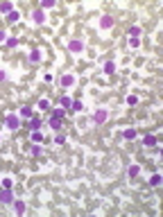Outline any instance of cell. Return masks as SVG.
<instances>
[{
    "label": "cell",
    "mask_w": 163,
    "mask_h": 217,
    "mask_svg": "<svg viewBox=\"0 0 163 217\" xmlns=\"http://www.w3.org/2000/svg\"><path fill=\"white\" fill-rule=\"evenodd\" d=\"M43 140V134L41 131H32V143H41Z\"/></svg>",
    "instance_id": "cell-19"
},
{
    "label": "cell",
    "mask_w": 163,
    "mask_h": 217,
    "mask_svg": "<svg viewBox=\"0 0 163 217\" xmlns=\"http://www.w3.org/2000/svg\"><path fill=\"white\" fill-rule=\"evenodd\" d=\"M5 125H7L9 129H18V127H21V120H18V116L9 113V116H7V120H5Z\"/></svg>",
    "instance_id": "cell-3"
},
{
    "label": "cell",
    "mask_w": 163,
    "mask_h": 217,
    "mask_svg": "<svg viewBox=\"0 0 163 217\" xmlns=\"http://www.w3.org/2000/svg\"><path fill=\"white\" fill-rule=\"evenodd\" d=\"M41 7H43V9H52V7H54V0H43Z\"/></svg>",
    "instance_id": "cell-26"
},
{
    "label": "cell",
    "mask_w": 163,
    "mask_h": 217,
    "mask_svg": "<svg viewBox=\"0 0 163 217\" xmlns=\"http://www.w3.org/2000/svg\"><path fill=\"white\" fill-rule=\"evenodd\" d=\"M30 127H32V131H39V127H41V120L32 116V118H30Z\"/></svg>",
    "instance_id": "cell-10"
},
{
    "label": "cell",
    "mask_w": 163,
    "mask_h": 217,
    "mask_svg": "<svg viewBox=\"0 0 163 217\" xmlns=\"http://www.w3.org/2000/svg\"><path fill=\"white\" fill-rule=\"evenodd\" d=\"M154 145H156V136L147 134V136H145V147H154Z\"/></svg>",
    "instance_id": "cell-12"
},
{
    "label": "cell",
    "mask_w": 163,
    "mask_h": 217,
    "mask_svg": "<svg viewBox=\"0 0 163 217\" xmlns=\"http://www.w3.org/2000/svg\"><path fill=\"white\" fill-rule=\"evenodd\" d=\"M129 34L134 36V39H138V34H140V27H138V25H134L131 30H129Z\"/></svg>",
    "instance_id": "cell-23"
},
{
    "label": "cell",
    "mask_w": 163,
    "mask_h": 217,
    "mask_svg": "<svg viewBox=\"0 0 163 217\" xmlns=\"http://www.w3.org/2000/svg\"><path fill=\"white\" fill-rule=\"evenodd\" d=\"M32 154H34V156H39V154H41V147L36 145V143H34V147H32Z\"/></svg>",
    "instance_id": "cell-31"
},
{
    "label": "cell",
    "mask_w": 163,
    "mask_h": 217,
    "mask_svg": "<svg viewBox=\"0 0 163 217\" xmlns=\"http://www.w3.org/2000/svg\"><path fill=\"white\" fill-rule=\"evenodd\" d=\"M5 77H7V75H5V70H0V81H3Z\"/></svg>",
    "instance_id": "cell-33"
},
{
    "label": "cell",
    "mask_w": 163,
    "mask_h": 217,
    "mask_svg": "<svg viewBox=\"0 0 163 217\" xmlns=\"http://www.w3.org/2000/svg\"><path fill=\"white\" fill-rule=\"evenodd\" d=\"M50 127L57 131V129H61V120H57V118H50Z\"/></svg>",
    "instance_id": "cell-20"
},
{
    "label": "cell",
    "mask_w": 163,
    "mask_h": 217,
    "mask_svg": "<svg viewBox=\"0 0 163 217\" xmlns=\"http://www.w3.org/2000/svg\"><path fill=\"white\" fill-rule=\"evenodd\" d=\"M39 109H41V111H48V109H50V102H48V100H41V102H39Z\"/></svg>",
    "instance_id": "cell-27"
},
{
    "label": "cell",
    "mask_w": 163,
    "mask_h": 217,
    "mask_svg": "<svg viewBox=\"0 0 163 217\" xmlns=\"http://www.w3.org/2000/svg\"><path fill=\"white\" fill-rule=\"evenodd\" d=\"M70 109H73V111H84V104H82V102H79V100H75V102H73V106H70Z\"/></svg>",
    "instance_id": "cell-22"
},
{
    "label": "cell",
    "mask_w": 163,
    "mask_h": 217,
    "mask_svg": "<svg viewBox=\"0 0 163 217\" xmlns=\"http://www.w3.org/2000/svg\"><path fill=\"white\" fill-rule=\"evenodd\" d=\"M32 18H34V23H45V14H43V9H36V12L32 14Z\"/></svg>",
    "instance_id": "cell-6"
},
{
    "label": "cell",
    "mask_w": 163,
    "mask_h": 217,
    "mask_svg": "<svg viewBox=\"0 0 163 217\" xmlns=\"http://www.w3.org/2000/svg\"><path fill=\"white\" fill-rule=\"evenodd\" d=\"M5 41H7L9 48H16V45H18V39H16V36H9V39H5Z\"/></svg>",
    "instance_id": "cell-21"
},
{
    "label": "cell",
    "mask_w": 163,
    "mask_h": 217,
    "mask_svg": "<svg viewBox=\"0 0 163 217\" xmlns=\"http://www.w3.org/2000/svg\"><path fill=\"white\" fill-rule=\"evenodd\" d=\"M21 116H23V118H32V116H34V113H32V106H23V109H21Z\"/></svg>",
    "instance_id": "cell-18"
},
{
    "label": "cell",
    "mask_w": 163,
    "mask_h": 217,
    "mask_svg": "<svg viewBox=\"0 0 163 217\" xmlns=\"http://www.w3.org/2000/svg\"><path fill=\"white\" fill-rule=\"evenodd\" d=\"M68 50H70V52H82V50H84V43H82L79 39H73V41L68 43Z\"/></svg>",
    "instance_id": "cell-4"
},
{
    "label": "cell",
    "mask_w": 163,
    "mask_h": 217,
    "mask_svg": "<svg viewBox=\"0 0 163 217\" xmlns=\"http://www.w3.org/2000/svg\"><path fill=\"white\" fill-rule=\"evenodd\" d=\"M61 106H64V109H70V106H73V100H70L68 95H64V97H61Z\"/></svg>",
    "instance_id": "cell-17"
},
{
    "label": "cell",
    "mask_w": 163,
    "mask_h": 217,
    "mask_svg": "<svg viewBox=\"0 0 163 217\" xmlns=\"http://www.w3.org/2000/svg\"><path fill=\"white\" fill-rule=\"evenodd\" d=\"M14 210H16V215H23L25 213V201L23 199H16L14 201Z\"/></svg>",
    "instance_id": "cell-7"
},
{
    "label": "cell",
    "mask_w": 163,
    "mask_h": 217,
    "mask_svg": "<svg viewBox=\"0 0 163 217\" xmlns=\"http://www.w3.org/2000/svg\"><path fill=\"white\" fill-rule=\"evenodd\" d=\"M12 12H14L12 2H3V5H0V14H12Z\"/></svg>",
    "instance_id": "cell-8"
},
{
    "label": "cell",
    "mask_w": 163,
    "mask_h": 217,
    "mask_svg": "<svg viewBox=\"0 0 163 217\" xmlns=\"http://www.w3.org/2000/svg\"><path fill=\"white\" fill-rule=\"evenodd\" d=\"M127 102H129V104H136L138 97H136V95H129V97H127Z\"/></svg>",
    "instance_id": "cell-32"
},
{
    "label": "cell",
    "mask_w": 163,
    "mask_h": 217,
    "mask_svg": "<svg viewBox=\"0 0 163 217\" xmlns=\"http://www.w3.org/2000/svg\"><path fill=\"white\" fill-rule=\"evenodd\" d=\"M73 84H75V77H73V75H64V77H61V86H64V88H70Z\"/></svg>",
    "instance_id": "cell-5"
},
{
    "label": "cell",
    "mask_w": 163,
    "mask_h": 217,
    "mask_svg": "<svg viewBox=\"0 0 163 217\" xmlns=\"http://www.w3.org/2000/svg\"><path fill=\"white\" fill-rule=\"evenodd\" d=\"M18 18H21V14H18V12H16V9H14V12H12V14H7V21H9V23H16V21H18Z\"/></svg>",
    "instance_id": "cell-16"
},
{
    "label": "cell",
    "mask_w": 163,
    "mask_h": 217,
    "mask_svg": "<svg viewBox=\"0 0 163 217\" xmlns=\"http://www.w3.org/2000/svg\"><path fill=\"white\" fill-rule=\"evenodd\" d=\"M125 138H127V140H134V138H136V129H125V134H122Z\"/></svg>",
    "instance_id": "cell-15"
},
{
    "label": "cell",
    "mask_w": 163,
    "mask_h": 217,
    "mask_svg": "<svg viewBox=\"0 0 163 217\" xmlns=\"http://www.w3.org/2000/svg\"><path fill=\"white\" fill-rule=\"evenodd\" d=\"M138 172H140L138 165H131V167H129V176H138Z\"/></svg>",
    "instance_id": "cell-25"
},
{
    "label": "cell",
    "mask_w": 163,
    "mask_h": 217,
    "mask_svg": "<svg viewBox=\"0 0 163 217\" xmlns=\"http://www.w3.org/2000/svg\"><path fill=\"white\" fill-rule=\"evenodd\" d=\"M0 204H14V195L9 188H3L0 190Z\"/></svg>",
    "instance_id": "cell-1"
},
{
    "label": "cell",
    "mask_w": 163,
    "mask_h": 217,
    "mask_svg": "<svg viewBox=\"0 0 163 217\" xmlns=\"http://www.w3.org/2000/svg\"><path fill=\"white\" fill-rule=\"evenodd\" d=\"M30 61H32V63H39V61H41V52H39V50L30 52Z\"/></svg>",
    "instance_id": "cell-14"
},
{
    "label": "cell",
    "mask_w": 163,
    "mask_h": 217,
    "mask_svg": "<svg viewBox=\"0 0 163 217\" xmlns=\"http://www.w3.org/2000/svg\"><path fill=\"white\" fill-rule=\"evenodd\" d=\"M54 143H57V145H64V143H66V136H57Z\"/></svg>",
    "instance_id": "cell-30"
},
{
    "label": "cell",
    "mask_w": 163,
    "mask_h": 217,
    "mask_svg": "<svg viewBox=\"0 0 163 217\" xmlns=\"http://www.w3.org/2000/svg\"><path fill=\"white\" fill-rule=\"evenodd\" d=\"M107 116H109L107 109H98V111H95V116H93V122H95V125H102V122L107 120Z\"/></svg>",
    "instance_id": "cell-2"
},
{
    "label": "cell",
    "mask_w": 163,
    "mask_h": 217,
    "mask_svg": "<svg viewBox=\"0 0 163 217\" xmlns=\"http://www.w3.org/2000/svg\"><path fill=\"white\" fill-rule=\"evenodd\" d=\"M3 41H5V32H3V30H0V43H3Z\"/></svg>",
    "instance_id": "cell-34"
},
{
    "label": "cell",
    "mask_w": 163,
    "mask_h": 217,
    "mask_svg": "<svg viewBox=\"0 0 163 217\" xmlns=\"http://www.w3.org/2000/svg\"><path fill=\"white\" fill-rule=\"evenodd\" d=\"M3 188H9V190H12V188H14V181H12V179H3Z\"/></svg>",
    "instance_id": "cell-28"
},
{
    "label": "cell",
    "mask_w": 163,
    "mask_h": 217,
    "mask_svg": "<svg viewBox=\"0 0 163 217\" xmlns=\"http://www.w3.org/2000/svg\"><path fill=\"white\" fill-rule=\"evenodd\" d=\"M100 25L104 27V30H107V27H111V25H113V18H111V16H102V21H100Z\"/></svg>",
    "instance_id": "cell-9"
},
{
    "label": "cell",
    "mask_w": 163,
    "mask_h": 217,
    "mask_svg": "<svg viewBox=\"0 0 163 217\" xmlns=\"http://www.w3.org/2000/svg\"><path fill=\"white\" fill-rule=\"evenodd\" d=\"M104 72H107V75L116 72V63H113V61H107V63H104Z\"/></svg>",
    "instance_id": "cell-13"
},
{
    "label": "cell",
    "mask_w": 163,
    "mask_h": 217,
    "mask_svg": "<svg viewBox=\"0 0 163 217\" xmlns=\"http://www.w3.org/2000/svg\"><path fill=\"white\" fill-rule=\"evenodd\" d=\"M161 181H163V176H161V174H152L150 185H154V188H156V185H161Z\"/></svg>",
    "instance_id": "cell-11"
},
{
    "label": "cell",
    "mask_w": 163,
    "mask_h": 217,
    "mask_svg": "<svg viewBox=\"0 0 163 217\" xmlns=\"http://www.w3.org/2000/svg\"><path fill=\"white\" fill-rule=\"evenodd\" d=\"M52 118H57V120H64V109H54Z\"/></svg>",
    "instance_id": "cell-24"
},
{
    "label": "cell",
    "mask_w": 163,
    "mask_h": 217,
    "mask_svg": "<svg viewBox=\"0 0 163 217\" xmlns=\"http://www.w3.org/2000/svg\"><path fill=\"white\" fill-rule=\"evenodd\" d=\"M129 45H131V48H138V45H140V39H134V36H131V39H129Z\"/></svg>",
    "instance_id": "cell-29"
}]
</instances>
